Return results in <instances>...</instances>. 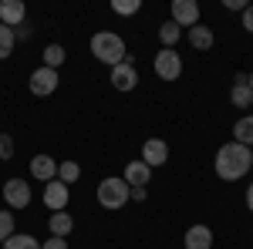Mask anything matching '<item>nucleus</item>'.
<instances>
[{"label":"nucleus","mask_w":253,"mask_h":249,"mask_svg":"<svg viewBox=\"0 0 253 249\" xmlns=\"http://www.w3.org/2000/svg\"><path fill=\"white\" fill-rule=\"evenodd\" d=\"M216 175L223 182H240L243 175L253 169V148L240 145V142H226L216 148Z\"/></svg>","instance_id":"1"},{"label":"nucleus","mask_w":253,"mask_h":249,"mask_svg":"<svg viewBox=\"0 0 253 249\" xmlns=\"http://www.w3.org/2000/svg\"><path fill=\"white\" fill-rule=\"evenodd\" d=\"M91 54H95V61L108 64V68H115V64H122V61L128 58L125 40L118 37L115 31H98L95 37H91Z\"/></svg>","instance_id":"2"},{"label":"nucleus","mask_w":253,"mask_h":249,"mask_svg":"<svg viewBox=\"0 0 253 249\" xmlns=\"http://www.w3.org/2000/svg\"><path fill=\"white\" fill-rule=\"evenodd\" d=\"M95 195H98V206L101 209H122L132 199V189L125 185V178H101Z\"/></svg>","instance_id":"3"},{"label":"nucleus","mask_w":253,"mask_h":249,"mask_svg":"<svg viewBox=\"0 0 253 249\" xmlns=\"http://www.w3.org/2000/svg\"><path fill=\"white\" fill-rule=\"evenodd\" d=\"M152 71H156L159 81H175L182 74V54L175 47H162L156 54V61H152Z\"/></svg>","instance_id":"4"},{"label":"nucleus","mask_w":253,"mask_h":249,"mask_svg":"<svg viewBox=\"0 0 253 249\" xmlns=\"http://www.w3.org/2000/svg\"><path fill=\"white\" fill-rule=\"evenodd\" d=\"M58 84H61L58 71H51V68H44V64H41L38 71H31V77H27V88H31V95H38V98L54 95V91H58Z\"/></svg>","instance_id":"5"},{"label":"nucleus","mask_w":253,"mask_h":249,"mask_svg":"<svg viewBox=\"0 0 253 249\" xmlns=\"http://www.w3.org/2000/svg\"><path fill=\"white\" fill-rule=\"evenodd\" d=\"M3 202H7V209H27L31 206V189H27V178H7L3 182Z\"/></svg>","instance_id":"6"},{"label":"nucleus","mask_w":253,"mask_h":249,"mask_svg":"<svg viewBox=\"0 0 253 249\" xmlns=\"http://www.w3.org/2000/svg\"><path fill=\"white\" fill-rule=\"evenodd\" d=\"M68 199H71V185H64V182H58V178H51V182L44 185V206H47L51 212H64Z\"/></svg>","instance_id":"7"},{"label":"nucleus","mask_w":253,"mask_h":249,"mask_svg":"<svg viewBox=\"0 0 253 249\" xmlns=\"http://www.w3.org/2000/svg\"><path fill=\"white\" fill-rule=\"evenodd\" d=\"M112 84H115V91H132V88L138 84V68L125 58L122 64L112 68Z\"/></svg>","instance_id":"8"},{"label":"nucleus","mask_w":253,"mask_h":249,"mask_svg":"<svg viewBox=\"0 0 253 249\" xmlns=\"http://www.w3.org/2000/svg\"><path fill=\"white\" fill-rule=\"evenodd\" d=\"M172 24L179 27H196L199 24V3L196 0H172Z\"/></svg>","instance_id":"9"},{"label":"nucleus","mask_w":253,"mask_h":249,"mask_svg":"<svg viewBox=\"0 0 253 249\" xmlns=\"http://www.w3.org/2000/svg\"><path fill=\"white\" fill-rule=\"evenodd\" d=\"M142 162H145L149 169L166 165V162H169V145H166L162 138H149V142L142 145Z\"/></svg>","instance_id":"10"},{"label":"nucleus","mask_w":253,"mask_h":249,"mask_svg":"<svg viewBox=\"0 0 253 249\" xmlns=\"http://www.w3.org/2000/svg\"><path fill=\"white\" fill-rule=\"evenodd\" d=\"M27 20V7H24V0H0V24H7L10 31L20 27Z\"/></svg>","instance_id":"11"},{"label":"nucleus","mask_w":253,"mask_h":249,"mask_svg":"<svg viewBox=\"0 0 253 249\" xmlns=\"http://www.w3.org/2000/svg\"><path fill=\"white\" fill-rule=\"evenodd\" d=\"M122 178H125V185H128V189H145V185H149V178H152V169L138 158V162H128V165H125V175H122Z\"/></svg>","instance_id":"12"},{"label":"nucleus","mask_w":253,"mask_h":249,"mask_svg":"<svg viewBox=\"0 0 253 249\" xmlns=\"http://www.w3.org/2000/svg\"><path fill=\"white\" fill-rule=\"evenodd\" d=\"M31 175L47 185L51 178H58V162H54L51 155H34V158H31Z\"/></svg>","instance_id":"13"},{"label":"nucleus","mask_w":253,"mask_h":249,"mask_svg":"<svg viewBox=\"0 0 253 249\" xmlns=\"http://www.w3.org/2000/svg\"><path fill=\"white\" fill-rule=\"evenodd\" d=\"M186 249H213V229L210 226H189L186 229Z\"/></svg>","instance_id":"14"},{"label":"nucleus","mask_w":253,"mask_h":249,"mask_svg":"<svg viewBox=\"0 0 253 249\" xmlns=\"http://www.w3.org/2000/svg\"><path fill=\"white\" fill-rule=\"evenodd\" d=\"M230 101H233V108H250L253 105V91L247 84V74H236L233 88H230Z\"/></svg>","instance_id":"15"},{"label":"nucleus","mask_w":253,"mask_h":249,"mask_svg":"<svg viewBox=\"0 0 253 249\" xmlns=\"http://www.w3.org/2000/svg\"><path fill=\"white\" fill-rule=\"evenodd\" d=\"M47 229H51V236L68 239V236H71V229H75V219H71L68 212H54V215L47 219Z\"/></svg>","instance_id":"16"},{"label":"nucleus","mask_w":253,"mask_h":249,"mask_svg":"<svg viewBox=\"0 0 253 249\" xmlns=\"http://www.w3.org/2000/svg\"><path fill=\"white\" fill-rule=\"evenodd\" d=\"M189 44H193L196 51H210V47L216 44V37H213V31H210V27L196 24V27H189Z\"/></svg>","instance_id":"17"},{"label":"nucleus","mask_w":253,"mask_h":249,"mask_svg":"<svg viewBox=\"0 0 253 249\" xmlns=\"http://www.w3.org/2000/svg\"><path fill=\"white\" fill-rule=\"evenodd\" d=\"M233 142H240V145L253 148V115H243L233 125Z\"/></svg>","instance_id":"18"},{"label":"nucleus","mask_w":253,"mask_h":249,"mask_svg":"<svg viewBox=\"0 0 253 249\" xmlns=\"http://www.w3.org/2000/svg\"><path fill=\"white\" fill-rule=\"evenodd\" d=\"M179 37H182V27L172 24V20H162V27H159V40H162L166 47H175Z\"/></svg>","instance_id":"19"},{"label":"nucleus","mask_w":253,"mask_h":249,"mask_svg":"<svg viewBox=\"0 0 253 249\" xmlns=\"http://www.w3.org/2000/svg\"><path fill=\"white\" fill-rule=\"evenodd\" d=\"M41 58H44V68H51V71H58L61 64H64V58H68V54H64V47H61V44H47Z\"/></svg>","instance_id":"20"},{"label":"nucleus","mask_w":253,"mask_h":249,"mask_svg":"<svg viewBox=\"0 0 253 249\" xmlns=\"http://www.w3.org/2000/svg\"><path fill=\"white\" fill-rule=\"evenodd\" d=\"M3 249H41V239L27 236V232H14V236L3 243Z\"/></svg>","instance_id":"21"},{"label":"nucleus","mask_w":253,"mask_h":249,"mask_svg":"<svg viewBox=\"0 0 253 249\" xmlns=\"http://www.w3.org/2000/svg\"><path fill=\"white\" fill-rule=\"evenodd\" d=\"M78 178H81V165L78 162H58V182L71 185V182H78Z\"/></svg>","instance_id":"22"},{"label":"nucleus","mask_w":253,"mask_h":249,"mask_svg":"<svg viewBox=\"0 0 253 249\" xmlns=\"http://www.w3.org/2000/svg\"><path fill=\"white\" fill-rule=\"evenodd\" d=\"M14 44H17V40H14V31H10L7 24H0V61H7L14 54Z\"/></svg>","instance_id":"23"},{"label":"nucleus","mask_w":253,"mask_h":249,"mask_svg":"<svg viewBox=\"0 0 253 249\" xmlns=\"http://www.w3.org/2000/svg\"><path fill=\"white\" fill-rule=\"evenodd\" d=\"M14 219H17V215L10 209H0V243H7V239L14 236Z\"/></svg>","instance_id":"24"},{"label":"nucleus","mask_w":253,"mask_h":249,"mask_svg":"<svg viewBox=\"0 0 253 249\" xmlns=\"http://www.w3.org/2000/svg\"><path fill=\"white\" fill-rule=\"evenodd\" d=\"M112 10L122 14V17H132V14L142 10V0H112Z\"/></svg>","instance_id":"25"},{"label":"nucleus","mask_w":253,"mask_h":249,"mask_svg":"<svg viewBox=\"0 0 253 249\" xmlns=\"http://www.w3.org/2000/svg\"><path fill=\"white\" fill-rule=\"evenodd\" d=\"M7 158H14V138L0 132V162H7Z\"/></svg>","instance_id":"26"},{"label":"nucleus","mask_w":253,"mask_h":249,"mask_svg":"<svg viewBox=\"0 0 253 249\" xmlns=\"http://www.w3.org/2000/svg\"><path fill=\"white\" fill-rule=\"evenodd\" d=\"M31 34H34V27H31L27 20H24L20 27H14V40H31Z\"/></svg>","instance_id":"27"},{"label":"nucleus","mask_w":253,"mask_h":249,"mask_svg":"<svg viewBox=\"0 0 253 249\" xmlns=\"http://www.w3.org/2000/svg\"><path fill=\"white\" fill-rule=\"evenodd\" d=\"M41 249H68V239H61V236H51L47 243H41Z\"/></svg>","instance_id":"28"},{"label":"nucleus","mask_w":253,"mask_h":249,"mask_svg":"<svg viewBox=\"0 0 253 249\" xmlns=\"http://www.w3.org/2000/svg\"><path fill=\"white\" fill-rule=\"evenodd\" d=\"M243 31H247V34H253V3L243 10Z\"/></svg>","instance_id":"29"},{"label":"nucleus","mask_w":253,"mask_h":249,"mask_svg":"<svg viewBox=\"0 0 253 249\" xmlns=\"http://www.w3.org/2000/svg\"><path fill=\"white\" fill-rule=\"evenodd\" d=\"M250 3H243V0H226V10H247Z\"/></svg>","instance_id":"30"},{"label":"nucleus","mask_w":253,"mask_h":249,"mask_svg":"<svg viewBox=\"0 0 253 249\" xmlns=\"http://www.w3.org/2000/svg\"><path fill=\"white\" fill-rule=\"evenodd\" d=\"M132 199H135V202H145V199H149V192H145V189H132Z\"/></svg>","instance_id":"31"},{"label":"nucleus","mask_w":253,"mask_h":249,"mask_svg":"<svg viewBox=\"0 0 253 249\" xmlns=\"http://www.w3.org/2000/svg\"><path fill=\"white\" fill-rule=\"evenodd\" d=\"M247 209L253 212V182H250V185H247Z\"/></svg>","instance_id":"32"},{"label":"nucleus","mask_w":253,"mask_h":249,"mask_svg":"<svg viewBox=\"0 0 253 249\" xmlns=\"http://www.w3.org/2000/svg\"><path fill=\"white\" fill-rule=\"evenodd\" d=\"M247 84H250V91H253V71H250V74H247Z\"/></svg>","instance_id":"33"}]
</instances>
